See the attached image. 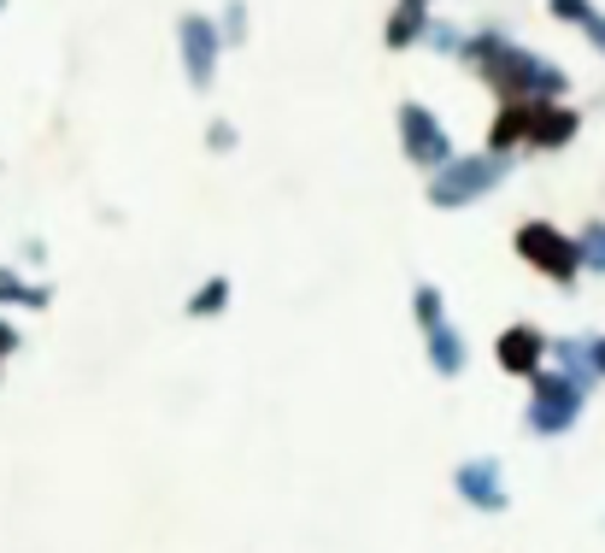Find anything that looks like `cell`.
I'll list each match as a JSON object with an SVG mask.
<instances>
[{"mask_svg": "<svg viewBox=\"0 0 605 553\" xmlns=\"http://www.w3.org/2000/svg\"><path fill=\"white\" fill-rule=\"evenodd\" d=\"M465 59L476 71H483V83H494L506 100H547L565 89V77H558L547 59H535L524 48H512L499 30H483V36H470L465 42Z\"/></svg>", "mask_w": 605, "mask_h": 553, "instance_id": "6da1fadb", "label": "cell"}, {"mask_svg": "<svg viewBox=\"0 0 605 553\" xmlns=\"http://www.w3.org/2000/svg\"><path fill=\"white\" fill-rule=\"evenodd\" d=\"M506 177V159L499 154H476V159H453L447 171H435V182H429V200L435 207H465V200H476V195H488L494 182Z\"/></svg>", "mask_w": 605, "mask_h": 553, "instance_id": "7a4b0ae2", "label": "cell"}, {"mask_svg": "<svg viewBox=\"0 0 605 553\" xmlns=\"http://www.w3.org/2000/svg\"><path fill=\"white\" fill-rule=\"evenodd\" d=\"M400 141H406V154H411V166H424V171H447L453 166V141L442 130V118H435L429 107H400Z\"/></svg>", "mask_w": 605, "mask_h": 553, "instance_id": "3957f363", "label": "cell"}, {"mask_svg": "<svg viewBox=\"0 0 605 553\" xmlns=\"http://www.w3.org/2000/svg\"><path fill=\"white\" fill-rule=\"evenodd\" d=\"M517 254H524L535 271L558 277V283H571V277H576V265H582V248L558 236L553 224H524V230H517Z\"/></svg>", "mask_w": 605, "mask_h": 553, "instance_id": "277c9868", "label": "cell"}, {"mask_svg": "<svg viewBox=\"0 0 605 553\" xmlns=\"http://www.w3.org/2000/svg\"><path fill=\"white\" fill-rule=\"evenodd\" d=\"M576 406H582V383L571 372L565 377H558V372H540L535 377V406H529V424L535 429H547V436H553V429H565L576 418Z\"/></svg>", "mask_w": 605, "mask_h": 553, "instance_id": "5b68a950", "label": "cell"}, {"mask_svg": "<svg viewBox=\"0 0 605 553\" xmlns=\"http://www.w3.org/2000/svg\"><path fill=\"white\" fill-rule=\"evenodd\" d=\"M540 354H547V342H540V330H529V324H512V330L494 342L499 372H512V377H540Z\"/></svg>", "mask_w": 605, "mask_h": 553, "instance_id": "8992f818", "label": "cell"}, {"mask_svg": "<svg viewBox=\"0 0 605 553\" xmlns=\"http://www.w3.org/2000/svg\"><path fill=\"white\" fill-rule=\"evenodd\" d=\"M218 42L224 36L206 24V18H182V66H189V83H212V66H218Z\"/></svg>", "mask_w": 605, "mask_h": 553, "instance_id": "52a82bcc", "label": "cell"}, {"mask_svg": "<svg viewBox=\"0 0 605 553\" xmlns=\"http://www.w3.org/2000/svg\"><path fill=\"white\" fill-rule=\"evenodd\" d=\"M458 495L483 512H499L506 506V488H499V460H470L458 465Z\"/></svg>", "mask_w": 605, "mask_h": 553, "instance_id": "ba28073f", "label": "cell"}, {"mask_svg": "<svg viewBox=\"0 0 605 553\" xmlns=\"http://www.w3.org/2000/svg\"><path fill=\"white\" fill-rule=\"evenodd\" d=\"M529 125H535V100H506L499 118H494V130H488V148L506 154L517 141H529Z\"/></svg>", "mask_w": 605, "mask_h": 553, "instance_id": "9c48e42d", "label": "cell"}, {"mask_svg": "<svg viewBox=\"0 0 605 553\" xmlns=\"http://www.w3.org/2000/svg\"><path fill=\"white\" fill-rule=\"evenodd\" d=\"M576 136V112L565 107H547V100H535V125H529V148H558V141Z\"/></svg>", "mask_w": 605, "mask_h": 553, "instance_id": "30bf717a", "label": "cell"}, {"mask_svg": "<svg viewBox=\"0 0 605 553\" xmlns=\"http://www.w3.org/2000/svg\"><path fill=\"white\" fill-rule=\"evenodd\" d=\"M424 336H429V359H435V372H442V377L465 372V342L453 336V324H447V318L424 324Z\"/></svg>", "mask_w": 605, "mask_h": 553, "instance_id": "8fae6325", "label": "cell"}, {"mask_svg": "<svg viewBox=\"0 0 605 553\" xmlns=\"http://www.w3.org/2000/svg\"><path fill=\"white\" fill-rule=\"evenodd\" d=\"M417 36H429V0H400V12L388 18V48H406Z\"/></svg>", "mask_w": 605, "mask_h": 553, "instance_id": "7c38bea8", "label": "cell"}, {"mask_svg": "<svg viewBox=\"0 0 605 553\" xmlns=\"http://www.w3.org/2000/svg\"><path fill=\"white\" fill-rule=\"evenodd\" d=\"M0 300H12V306H48V289H36V283H24L18 271H0Z\"/></svg>", "mask_w": 605, "mask_h": 553, "instance_id": "4fadbf2b", "label": "cell"}, {"mask_svg": "<svg viewBox=\"0 0 605 553\" xmlns=\"http://www.w3.org/2000/svg\"><path fill=\"white\" fill-rule=\"evenodd\" d=\"M224 300H229V283L212 277V283H206V289L189 300V313H195V318H212V313H224Z\"/></svg>", "mask_w": 605, "mask_h": 553, "instance_id": "5bb4252c", "label": "cell"}, {"mask_svg": "<svg viewBox=\"0 0 605 553\" xmlns=\"http://www.w3.org/2000/svg\"><path fill=\"white\" fill-rule=\"evenodd\" d=\"M582 248H588V259L605 271V230H588V241H582Z\"/></svg>", "mask_w": 605, "mask_h": 553, "instance_id": "9a60e30c", "label": "cell"}, {"mask_svg": "<svg viewBox=\"0 0 605 553\" xmlns=\"http://www.w3.org/2000/svg\"><path fill=\"white\" fill-rule=\"evenodd\" d=\"M12 347H18V330H12L7 318H0V354H12Z\"/></svg>", "mask_w": 605, "mask_h": 553, "instance_id": "2e32d148", "label": "cell"}, {"mask_svg": "<svg viewBox=\"0 0 605 553\" xmlns=\"http://www.w3.org/2000/svg\"><path fill=\"white\" fill-rule=\"evenodd\" d=\"M594 372H605V342H594Z\"/></svg>", "mask_w": 605, "mask_h": 553, "instance_id": "e0dca14e", "label": "cell"}]
</instances>
